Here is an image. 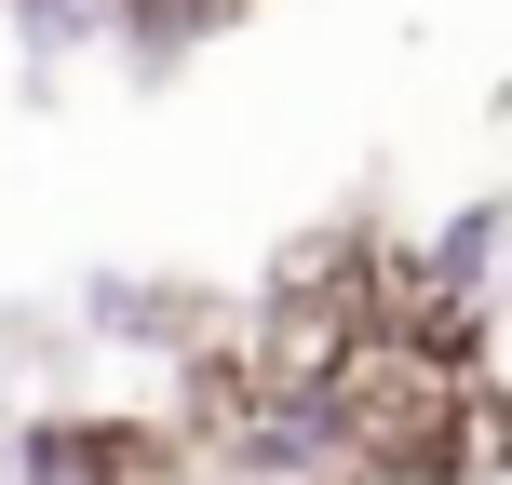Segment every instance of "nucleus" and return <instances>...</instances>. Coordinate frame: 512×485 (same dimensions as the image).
I'll return each mask as SVG.
<instances>
[{
    "label": "nucleus",
    "instance_id": "1",
    "mask_svg": "<svg viewBox=\"0 0 512 485\" xmlns=\"http://www.w3.org/2000/svg\"><path fill=\"white\" fill-rule=\"evenodd\" d=\"M0 472L14 485H176L189 432L176 418H135V405H41V418H14Z\"/></svg>",
    "mask_w": 512,
    "mask_h": 485
},
{
    "label": "nucleus",
    "instance_id": "2",
    "mask_svg": "<svg viewBox=\"0 0 512 485\" xmlns=\"http://www.w3.org/2000/svg\"><path fill=\"white\" fill-rule=\"evenodd\" d=\"M95 14H108V0H14V41H27V68H54L68 41H95Z\"/></svg>",
    "mask_w": 512,
    "mask_h": 485
}]
</instances>
